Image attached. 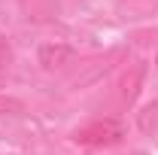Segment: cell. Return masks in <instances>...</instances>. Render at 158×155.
Segmentation results:
<instances>
[{
  "label": "cell",
  "mask_w": 158,
  "mask_h": 155,
  "mask_svg": "<svg viewBox=\"0 0 158 155\" xmlns=\"http://www.w3.org/2000/svg\"><path fill=\"white\" fill-rule=\"evenodd\" d=\"M70 137H73V143H76V146L106 149V146L122 143V137H125V125H122L118 119H110V116H106V119H91V122L79 125Z\"/></svg>",
  "instance_id": "1"
},
{
  "label": "cell",
  "mask_w": 158,
  "mask_h": 155,
  "mask_svg": "<svg viewBox=\"0 0 158 155\" xmlns=\"http://www.w3.org/2000/svg\"><path fill=\"white\" fill-rule=\"evenodd\" d=\"M143 82H146V61H131L128 70L118 79V103H122V107H131V103L137 100Z\"/></svg>",
  "instance_id": "2"
},
{
  "label": "cell",
  "mask_w": 158,
  "mask_h": 155,
  "mask_svg": "<svg viewBox=\"0 0 158 155\" xmlns=\"http://www.w3.org/2000/svg\"><path fill=\"white\" fill-rule=\"evenodd\" d=\"M73 46H67V43H43L37 52V61L43 70H49V73H55L61 67H67L70 61H73Z\"/></svg>",
  "instance_id": "3"
},
{
  "label": "cell",
  "mask_w": 158,
  "mask_h": 155,
  "mask_svg": "<svg viewBox=\"0 0 158 155\" xmlns=\"http://www.w3.org/2000/svg\"><path fill=\"white\" fill-rule=\"evenodd\" d=\"M21 15L37 24H49L58 19V0H19Z\"/></svg>",
  "instance_id": "4"
},
{
  "label": "cell",
  "mask_w": 158,
  "mask_h": 155,
  "mask_svg": "<svg viewBox=\"0 0 158 155\" xmlns=\"http://www.w3.org/2000/svg\"><path fill=\"white\" fill-rule=\"evenodd\" d=\"M116 58H118V52H110L106 58H94V61H88V70H85L82 76H73V79H70V85H88V82H94L100 73H106V70L113 67V61H116Z\"/></svg>",
  "instance_id": "5"
},
{
  "label": "cell",
  "mask_w": 158,
  "mask_h": 155,
  "mask_svg": "<svg viewBox=\"0 0 158 155\" xmlns=\"http://www.w3.org/2000/svg\"><path fill=\"white\" fill-rule=\"evenodd\" d=\"M137 128L143 134H155L158 131V100H152L149 107H143L137 113Z\"/></svg>",
  "instance_id": "6"
},
{
  "label": "cell",
  "mask_w": 158,
  "mask_h": 155,
  "mask_svg": "<svg viewBox=\"0 0 158 155\" xmlns=\"http://www.w3.org/2000/svg\"><path fill=\"white\" fill-rule=\"evenodd\" d=\"M21 113H24V100L0 94V116H21Z\"/></svg>",
  "instance_id": "7"
},
{
  "label": "cell",
  "mask_w": 158,
  "mask_h": 155,
  "mask_svg": "<svg viewBox=\"0 0 158 155\" xmlns=\"http://www.w3.org/2000/svg\"><path fill=\"white\" fill-rule=\"evenodd\" d=\"M12 64V46H9V40L0 34V70H6Z\"/></svg>",
  "instance_id": "8"
}]
</instances>
